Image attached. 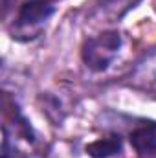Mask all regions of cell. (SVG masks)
<instances>
[{
	"label": "cell",
	"instance_id": "cell-1",
	"mask_svg": "<svg viewBox=\"0 0 156 158\" xmlns=\"http://www.w3.org/2000/svg\"><path fill=\"white\" fill-rule=\"evenodd\" d=\"M121 46V35L117 31H105L92 37L83 46V61L94 72H103L117 55Z\"/></svg>",
	"mask_w": 156,
	"mask_h": 158
},
{
	"label": "cell",
	"instance_id": "cell-2",
	"mask_svg": "<svg viewBox=\"0 0 156 158\" xmlns=\"http://www.w3.org/2000/svg\"><path fill=\"white\" fill-rule=\"evenodd\" d=\"M55 11V6L51 0H28L22 4L18 11V24L20 26H35L44 20H48Z\"/></svg>",
	"mask_w": 156,
	"mask_h": 158
},
{
	"label": "cell",
	"instance_id": "cell-3",
	"mask_svg": "<svg viewBox=\"0 0 156 158\" xmlns=\"http://www.w3.org/2000/svg\"><path fill=\"white\" fill-rule=\"evenodd\" d=\"M130 143L140 158H156V123H149L132 131Z\"/></svg>",
	"mask_w": 156,
	"mask_h": 158
},
{
	"label": "cell",
	"instance_id": "cell-4",
	"mask_svg": "<svg viewBox=\"0 0 156 158\" xmlns=\"http://www.w3.org/2000/svg\"><path fill=\"white\" fill-rule=\"evenodd\" d=\"M123 145H121V138L119 136H109V138H101L96 140L92 143L86 145V155L90 158H110L121 153Z\"/></svg>",
	"mask_w": 156,
	"mask_h": 158
},
{
	"label": "cell",
	"instance_id": "cell-5",
	"mask_svg": "<svg viewBox=\"0 0 156 158\" xmlns=\"http://www.w3.org/2000/svg\"><path fill=\"white\" fill-rule=\"evenodd\" d=\"M140 0H107L103 4V15L109 20H116L123 17L130 7H134Z\"/></svg>",
	"mask_w": 156,
	"mask_h": 158
}]
</instances>
